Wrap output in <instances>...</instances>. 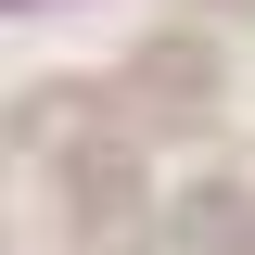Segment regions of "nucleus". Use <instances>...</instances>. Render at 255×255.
Returning <instances> with one entry per match:
<instances>
[{"mask_svg":"<svg viewBox=\"0 0 255 255\" xmlns=\"http://www.w3.org/2000/svg\"><path fill=\"white\" fill-rule=\"evenodd\" d=\"M128 90H140V102H179V115H191V102H217V51H204V38H153V51L128 64Z\"/></svg>","mask_w":255,"mask_h":255,"instance_id":"f257e3e1","label":"nucleus"},{"mask_svg":"<svg viewBox=\"0 0 255 255\" xmlns=\"http://www.w3.org/2000/svg\"><path fill=\"white\" fill-rule=\"evenodd\" d=\"M217 255H255V217H230V243H217Z\"/></svg>","mask_w":255,"mask_h":255,"instance_id":"f03ea898","label":"nucleus"}]
</instances>
